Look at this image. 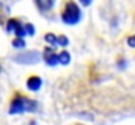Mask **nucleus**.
<instances>
[{
    "label": "nucleus",
    "mask_w": 135,
    "mask_h": 125,
    "mask_svg": "<svg viewBox=\"0 0 135 125\" xmlns=\"http://www.w3.org/2000/svg\"><path fill=\"white\" fill-rule=\"evenodd\" d=\"M80 125H81V124H80Z\"/></svg>",
    "instance_id": "obj_13"
},
{
    "label": "nucleus",
    "mask_w": 135,
    "mask_h": 125,
    "mask_svg": "<svg viewBox=\"0 0 135 125\" xmlns=\"http://www.w3.org/2000/svg\"><path fill=\"white\" fill-rule=\"evenodd\" d=\"M12 44H13L15 48H24V47H25V42H24L22 38H16Z\"/></svg>",
    "instance_id": "obj_10"
},
{
    "label": "nucleus",
    "mask_w": 135,
    "mask_h": 125,
    "mask_svg": "<svg viewBox=\"0 0 135 125\" xmlns=\"http://www.w3.org/2000/svg\"><path fill=\"white\" fill-rule=\"evenodd\" d=\"M44 60L46 61V64H47V65L54 67V65L59 64V53L54 52L52 50L46 48L45 52H44Z\"/></svg>",
    "instance_id": "obj_6"
},
{
    "label": "nucleus",
    "mask_w": 135,
    "mask_h": 125,
    "mask_svg": "<svg viewBox=\"0 0 135 125\" xmlns=\"http://www.w3.org/2000/svg\"><path fill=\"white\" fill-rule=\"evenodd\" d=\"M80 3H81L84 7H88V5L92 4V0H80Z\"/></svg>",
    "instance_id": "obj_12"
},
{
    "label": "nucleus",
    "mask_w": 135,
    "mask_h": 125,
    "mask_svg": "<svg viewBox=\"0 0 135 125\" xmlns=\"http://www.w3.org/2000/svg\"><path fill=\"white\" fill-rule=\"evenodd\" d=\"M127 43H129V46H130V47H135V35L130 37V38L127 39Z\"/></svg>",
    "instance_id": "obj_11"
},
{
    "label": "nucleus",
    "mask_w": 135,
    "mask_h": 125,
    "mask_svg": "<svg viewBox=\"0 0 135 125\" xmlns=\"http://www.w3.org/2000/svg\"><path fill=\"white\" fill-rule=\"evenodd\" d=\"M17 61L22 63V64H36L40 60V55L36 51H29V52H22L21 55H18L16 57Z\"/></svg>",
    "instance_id": "obj_4"
},
{
    "label": "nucleus",
    "mask_w": 135,
    "mask_h": 125,
    "mask_svg": "<svg viewBox=\"0 0 135 125\" xmlns=\"http://www.w3.org/2000/svg\"><path fill=\"white\" fill-rule=\"evenodd\" d=\"M70 61H71V55H70L67 51H62V52H59V64H62V65H67Z\"/></svg>",
    "instance_id": "obj_9"
},
{
    "label": "nucleus",
    "mask_w": 135,
    "mask_h": 125,
    "mask_svg": "<svg viewBox=\"0 0 135 125\" xmlns=\"http://www.w3.org/2000/svg\"><path fill=\"white\" fill-rule=\"evenodd\" d=\"M36 1V5L37 8L41 10V12H47L52 8L54 5V0H34Z\"/></svg>",
    "instance_id": "obj_8"
},
{
    "label": "nucleus",
    "mask_w": 135,
    "mask_h": 125,
    "mask_svg": "<svg viewBox=\"0 0 135 125\" xmlns=\"http://www.w3.org/2000/svg\"><path fill=\"white\" fill-rule=\"evenodd\" d=\"M7 31H13L17 38H24L26 35H33L36 29L32 24H22L18 20H9L7 25Z\"/></svg>",
    "instance_id": "obj_3"
},
{
    "label": "nucleus",
    "mask_w": 135,
    "mask_h": 125,
    "mask_svg": "<svg viewBox=\"0 0 135 125\" xmlns=\"http://www.w3.org/2000/svg\"><path fill=\"white\" fill-rule=\"evenodd\" d=\"M80 20H81V10L79 5L75 1L70 0L62 12V21L67 25H75Z\"/></svg>",
    "instance_id": "obj_2"
},
{
    "label": "nucleus",
    "mask_w": 135,
    "mask_h": 125,
    "mask_svg": "<svg viewBox=\"0 0 135 125\" xmlns=\"http://www.w3.org/2000/svg\"><path fill=\"white\" fill-rule=\"evenodd\" d=\"M37 108H38V103L36 100L22 96V95H16L11 103L9 113L11 115H21L24 112H34V111H37Z\"/></svg>",
    "instance_id": "obj_1"
},
{
    "label": "nucleus",
    "mask_w": 135,
    "mask_h": 125,
    "mask_svg": "<svg viewBox=\"0 0 135 125\" xmlns=\"http://www.w3.org/2000/svg\"><path fill=\"white\" fill-rule=\"evenodd\" d=\"M45 39L47 43H50L51 46H54V47H58V46H62V47H64V46H67L68 44V38L67 37H64V35H59V37H56L55 34H46L45 35Z\"/></svg>",
    "instance_id": "obj_5"
},
{
    "label": "nucleus",
    "mask_w": 135,
    "mask_h": 125,
    "mask_svg": "<svg viewBox=\"0 0 135 125\" xmlns=\"http://www.w3.org/2000/svg\"><path fill=\"white\" fill-rule=\"evenodd\" d=\"M42 86V80L41 77H37V76H32L28 78L26 81V87L30 90V91H38Z\"/></svg>",
    "instance_id": "obj_7"
}]
</instances>
